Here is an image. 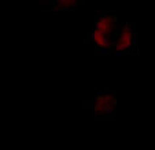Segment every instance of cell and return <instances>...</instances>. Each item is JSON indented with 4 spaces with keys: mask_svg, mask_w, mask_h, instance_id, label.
Here are the masks:
<instances>
[{
    "mask_svg": "<svg viewBox=\"0 0 155 150\" xmlns=\"http://www.w3.org/2000/svg\"><path fill=\"white\" fill-rule=\"evenodd\" d=\"M121 21L113 12H104L95 17V26L91 33V41L97 53L107 54L114 40Z\"/></svg>",
    "mask_w": 155,
    "mask_h": 150,
    "instance_id": "1",
    "label": "cell"
},
{
    "mask_svg": "<svg viewBox=\"0 0 155 150\" xmlns=\"http://www.w3.org/2000/svg\"><path fill=\"white\" fill-rule=\"evenodd\" d=\"M137 50V28L133 22L121 21L114 40L108 48L107 54L115 55H129L135 54Z\"/></svg>",
    "mask_w": 155,
    "mask_h": 150,
    "instance_id": "2",
    "label": "cell"
},
{
    "mask_svg": "<svg viewBox=\"0 0 155 150\" xmlns=\"http://www.w3.org/2000/svg\"><path fill=\"white\" fill-rule=\"evenodd\" d=\"M118 99L114 90H102L96 91L91 99V109L95 114V120H111L117 116Z\"/></svg>",
    "mask_w": 155,
    "mask_h": 150,
    "instance_id": "3",
    "label": "cell"
},
{
    "mask_svg": "<svg viewBox=\"0 0 155 150\" xmlns=\"http://www.w3.org/2000/svg\"><path fill=\"white\" fill-rule=\"evenodd\" d=\"M50 7L58 11H73V10L82 9L81 0H55L50 2Z\"/></svg>",
    "mask_w": 155,
    "mask_h": 150,
    "instance_id": "4",
    "label": "cell"
}]
</instances>
